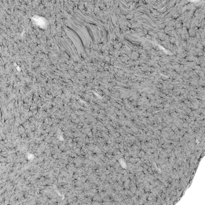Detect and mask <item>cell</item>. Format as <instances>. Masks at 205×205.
Segmentation results:
<instances>
[{
	"label": "cell",
	"mask_w": 205,
	"mask_h": 205,
	"mask_svg": "<svg viewBox=\"0 0 205 205\" xmlns=\"http://www.w3.org/2000/svg\"><path fill=\"white\" fill-rule=\"evenodd\" d=\"M34 22L37 24L39 26L43 28V26H45V21L44 19H42V17H37V18L34 19Z\"/></svg>",
	"instance_id": "1"
}]
</instances>
